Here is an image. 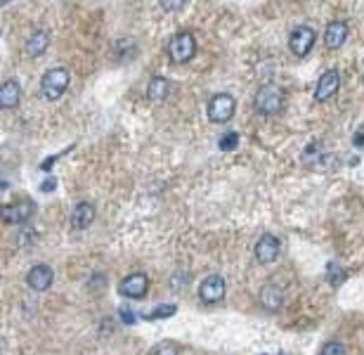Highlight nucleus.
Listing matches in <instances>:
<instances>
[{
    "mask_svg": "<svg viewBox=\"0 0 364 355\" xmlns=\"http://www.w3.org/2000/svg\"><path fill=\"white\" fill-rule=\"evenodd\" d=\"M236 110V100L227 93H218L208 100V119L213 123H227L234 116Z\"/></svg>",
    "mask_w": 364,
    "mask_h": 355,
    "instance_id": "4",
    "label": "nucleus"
},
{
    "mask_svg": "<svg viewBox=\"0 0 364 355\" xmlns=\"http://www.w3.org/2000/svg\"><path fill=\"white\" fill-rule=\"evenodd\" d=\"M69 83H71V76H69L64 67L48 69L45 76L40 78V95H43L45 100H60V97L67 93Z\"/></svg>",
    "mask_w": 364,
    "mask_h": 355,
    "instance_id": "1",
    "label": "nucleus"
},
{
    "mask_svg": "<svg viewBox=\"0 0 364 355\" xmlns=\"http://www.w3.org/2000/svg\"><path fill=\"white\" fill-rule=\"evenodd\" d=\"M19 97H21L19 81L10 78V81H5L3 88H0V107H3V110H15V107L19 105Z\"/></svg>",
    "mask_w": 364,
    "mask_h": 355,
    "instance_id": "13",
    "label": "nucleus"
},
{
    "mask_svg": "<svg viewBox=\"0 0 364 355\" xmlns=\"http://www.w3.org/2000/svg\"><path fill=\"white\" fill-rule=\"evenodd\" d=\"M33 211H36L33 202H15L10 206H5L0 218H3V223H8V225H24V223L33 216Z\"/></svg>",
    "mask_w": 364,
    "mask_h": 355,
    "instance_id": "8",
    "label": "nucleus"
},
{
    "mask_svg": "<svg viewBox=\"0 0 364 355\" xmlns=\"http://www.w3.org/2000/svg\"><path fill=\"white\" fill-rule=\"evenodd\" d=\"M225 296V279L220 275H208L199 284V299L204 303H216Z\"/></svg>",
    "mask_w": 364,
    "mask_h": 355,
    "instance_id": "10",
    "label": "nucleus"
},
{
    "mask_svg": "<svg viewBox=\"0 0 364 355\" xmlns=\"http://www.w3.org/2000/svg\"><path fill=\"white\" fill-rule=\"evenodd\" d=\"M92 220H95V206L90 202L76 204V209H73V214H71V225L76 227V230H83V227H88Z\"/></svg>",
    "mask_w": 364,
    "mask_h": 355,
    "instance_id": "14",
    "label": "nucleus"
},
{
    "mask_svg": "<svg viewBox=\"0 0 364 355\" xmlns=\"http://www.w3.org/2000/svg\"><path fill=\"white\" fill-rule=\"evenodd\" d=\"M40 190H43V192H52V190H55V180H45L43 185H40Z\"/></svg>",
    "mask_w": 364,
    "mask_h": 355,
    "instance_id": "25",
    "label": "nucleus"
},
{
    "mask_svg": "<svg viewBox=\"0 0 364 355\" xmlns=\"http://www.w3.org/2000/svg\"><path fill=\"white\" fill-rule=\"evenodd\" d=\"M121 320H123L125 324H132L135 322V315H132L128 308H121Z\"/></svg>",
    "mask_w": 364,
    "mask_h": 355,
    "instance_id": "23",
    "label": "nucleus"
},
{
    "mask_svg": "<svg viewBox=\"0 0 364 355\" xmlns=\"http://www.w3.org/2000/svg\"><path fill=\"white\" fill-rule=\"evenodd\" d=\"M52 279H55V272H52V268L45 266V263H38V266H33L31 270H28V275H26V284L33 291L50 289L52 287Z\"/></svg>",
    "mask_w": 364,
    "mask_h": 355,
    "instance_id": "11",
    "label": "nucleus"
},
{
    "mask_svg": "<svg viewBox=\"0 0 364 355\" xmlns=\"http://www.w3.org/2000/svg\"><path fill=\"white\" fill-rule=\"evenodd\" d=\"M218 147H220V150H225V152L236 150V147H239V135L232 133V130H227V133L220 135V140H218Z\"/></svg>",
    "mask_w": 364,
    "mask_h": 355,
    "instance_id": "20",
    "label": "nucleus"
},
{
    "mask_svg": "<svg viewBox=\"0 0 364 355\" xmlns=\"http://www.w3.org/2000/svg\"><path fill=\"white\" fill-rule=\"evenodd\" d=\"M281 251V242L275 237V234H263V237L256 242V249H253V254H256V261L258 263H275L277 256H279Z\"/></svg>",
    "mask_w": 364,
    "mask_h": 355,
    "instance_id": "9",
    "label": "nucleus"
},
{
    "mask_svg": "<svg viewBox=\"0 0 364 355\" xmlns=\"http://www.w3.org/2000/svg\"><path fill=\"white\" fill-rule=\"evenodd\" d=\"M194 55H196V38H194V33L180 31V33H175V36L171 38V43H168L171 62H175V64H187V62L192 60Z\"/></svg>",
    "mask_w": 364,
    "mask_h": 355,
    "instance_id": "3",
    "label": "nucleus"
},
{
    "mask_svg": "<svg viewBox=\"0 0 364 355\" xmlns=\"http://www.w3.org/2000/svg\"><path fill=\"white\" fill-rule=\"evenodd\" d=\"M48 43H50V36H48V31H43V28H38V31H33L31 33V38L26 41V53L31 55V57H36L40 53H45V48H48Z\"/></svg>",
    "mask_w": 364,
    "mask_h": 355,
    "instance_id": "17",
    "label": "nucleus"
},
{
    "mask_svg": "<svg viewBox=\"0 0 364 355\" xmlns=\"http://www.w3.org/2000/svg\"><path fill=\"white\" fill-rule=\"evenodd\" d=\"M253 107L263 116H272V114L281 112V107H284V93L277 85H263L256 97H253Z\"/></svg>",
    "mask_w": 364,
    "mask_h": 355,
    "instance_id": "2",
    "label": "nucleus"
},
{
    "mask_svg": "<svg viewBox=\"0 0 364 355\" xmlns=\"http://www.w3.org/2000/svg\"><path fill=\"white\" fill-rule=\"evenodd\" d=\"M362 81H364V78H362Z\"/></svg>",
    "mask_w": 364,
    "mask_h": 355,
    "instance_id": "26",
    "label": "nucleus"
},
{
    "mask_svg": "<svg viewBox=\"0 0 364 355\" xmlns=\"http://www.w3.org/2000/svg\"><path fill=\"white\" fill-rule=\"evenodd\" d=\"M175 313H177L175 303H161V306H156L154 311L144 313V318L147 320H166V318H173Z\"/></svg>",
    "mask_w": 364,
    "mask_h": 355,
    "instance_id": "19",
    "label": "nucleus"
},
{
    "mask_svg": "<svg viewBox=\"0 0 364 355\" xmlns=\"http://www.w3.org/2000/svg\"><path fill=\"white\" fill-rule=\"evenodd\" d=\"M315 38L317 33L312 26H296L291 31V36H288V48L296 57H305L312 50V45H315Z\"/></svg>",
    "mask_w": 364,
    "mask_h": 355,
    "instance_id": "5",
    "label": "nucleus"
},
{
    "mask_svg": "<svg viewBox=\"0 0 364 355\" xmlns=\"http://www.w3.org/2000/svg\"><path fill=\"white\" fill-rule=\"evenodd\" d=\"M320 355H348V348H345L340 341H329V343H324V348H322Z\"/></svg>",
    "mask_w": 364,
    "mask_h": 355,
    "instance_id": "21",
    "label": "nucleus"
},
{
    "mask_svg": "<svg viewBox=\"0 0 364 355\" xmlns=\"http://www.w3.org/2000/svg\"><path fill=\"white\" fill-rule=\"evenodd\" d=\"M327 279H329V284H331L333 289H338L340 284L348 279V272L340 268V263L338 261H329L327 263Z\"/></svg>",
    "mask_w": 364,
    "mask_h": 355,
    "instance_id": "18",
    "label": "nucleus"
},
{
    "mask_svg": "<svg viewBox=\"0 0 364 355\" xmlns=\"http://www.w3.org/2000/svg\"><path fill=\"white\" fill-rule=\"evenodd\" d=\"M168 95H171V81H168V78L156 76V78H152V81H149V85H147V97L152 102H164Z\"/></svg>",
    "mask_w": 364,
    "mask_h": 355,
    "instance_id": "16",
    "label": "nucleus"
},
{
    "mask_svg": "<svg viewBox=\"0 0 364 355\" xmlns=\"http://www.w3.org/2000/svg\"><path fill=\"white\" fill-rule=\"evenodd\" d=\"M119 291L125 299H144L149 291V277L144 272H132L128 277L121 279Z\"/></svg>",
    "mask_w": 364,
    "mask_h": 355,
    "instance_id": "6",
    "label": "nucleus"
},
{
    "mask_svg": "<svg viewBox=\"0 0 364 355\" xmlns=\"http://www.w3.org/2000/svg\"><path fill=\"white\" fill-rule=\"evenodd\" d=\"M161 8L164 10H180V8H184V3L180 0V3H161Z\"/></svg>",
    "mask_w": 364,
    "mask_h": 355,
    "instance_id": "24",
    "label": "nucleus"
},
{
    "mask_svg": "<svg viewBox=\"0 0 364 355\" xmlns=\"http://www.w3.org/2000/svg\"><path fill=\"white\" fill-rule=\"evenodd\" d=\"M345 38H348V24L345 21H331V24L327 26V33H324V45L329 50H338L340 45L345 43Z\"/></svg>",
    "mask_w": 364,
    "mask_h": 355,
    "instance_id": "12",
    "label": "nucleus"
},
{
    "mask_svg": "<svg viewBox=\"0 0 364 355\" xmlns=\"http://www.w3.org/2000/svg\"><path fill=\"white\" fill-rule=\"evenodd\" d=\"M152 355H180V348H177L175 343H171V341H164V343H159V346L154 348Z\"/></svg>",
    "mask_w": 364,
    "mask_h": 355,
    "instance_id": "22",
    "label": "nucleus"
},
{
    "mask_svg": "<svg viewBox=\"0 0 364 355\" xmlns=\"http://www.w3.org/2000/svg\"><path fill=\"white\" fill-rule=\"evenodd\" d=\"M260 301H263V306L268 308V311H279L281 303H284V291L279 287H275V284H268V287H263L260 291Z\"/></svg>",
    "mask_w": 364,
    "mask_h": 355,
    "instance_id": "15",
    "label": "nucleus"
},
{
    "mask_svg": "<svg viewBox=\"0 0 364 355\" xmlns=\"http://www.w3.org/2000/svg\"><path fill=\"white\" fill-rule=\"evenodd\" d=\"M338 88H340V73L336 71V69H327V71L320 76V81H317L315 100L317 102L331 100V97L338 93Z\"/></svg>",
    "mask_w": 364,
    "mask_h": 355,
    "instance_id": "7",
    "label": "nucleus"
}]
</instances>
